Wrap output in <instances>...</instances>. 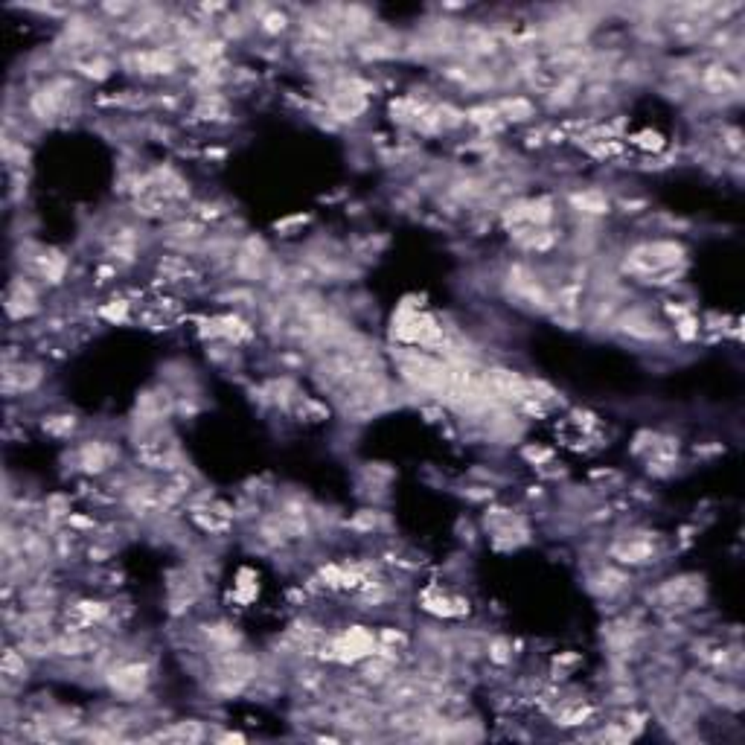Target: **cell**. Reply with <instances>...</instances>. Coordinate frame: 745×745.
Wrapping results in <instances>:
<instances>
[{
  "mask_svg": "<svg viewBox=\"0 0 745 745\" xmlns=\"http://www.w3.org/2000/svg\"><path fill=\"white\" fill-rule=\"evenodd\" d=\"M108 687L120 696V699H137L146 693L148 687V667L140 661H125L117 664L108 673Z\"/></svg>",
  "mask_w": 745,
  "mask_h": 745,
  "instance_id": "1",
  "label": "cell"
},
{
  "mask_svg": "<svg viewBox=\"0 0 745 745\" xmlns=\"http://www.w3.org/2000/svg\"><path fill=\"white\" fill-rule=\"evenodd\" d=\"M614 329H620L623 335L635 338V340H644V344H661V340H667V329L661 324H655L652 317L641 309H629L623 312L620 317L614 321Z\"/></svg>",
  "mask_w": 745,
  "mask_h": 745,
  "instance_id": "2",
  "label": "cell"
},
{
  "mask_svg": "<svg viewBox=\"0 0 745 745\" xmlns=\"http://www.w3.org/2000/svg\"><path fill=\"white\" fill-rule=\"evenodd\" d=\"M611 559L614 562H620V565H647L655 559V545L644 536H632V539H620V542H614L611 545Z\"/></svg>",
  "mask_w": 745,
  "mask_h": 745,
  "instance_id": "3",
  "label": "cell"
},
{
  "mask_svg": "<svg viewBox=\"0 0 745 745\" xmlns=\"http://www.w3.org/2000/svg\"><path fill=\"white\" fill-rule=\"evenodd\" d=\"M114 460H117L114 445H108L105 440H88L79 449V466H82V472H88V475L108 472Z\"/></svg>",
  "mask_w": 745,
  "mask_h": 745,
  "instance_id": "4",
  "label": "cell"
},
{
  "mask_svg": "<svg viewBox=\"0 0 745 745\" xmlns=\"http://www.w3.org/2000/svg\"><path fill=\"white\" fill-rule=\"evenodd\" d=\"M701 88H705L708 94L725 96V94H737L742 88V82H739V76L731 68L711 65V68H705V73H701Z\"/></svg>",
  "mask_w": 745,
  "mask_h": 745,
  "instance_id": "5",
  "label": "cell"
},
{
  "mask_svg": "<svg viewBox=\"0 0 745 745\" xmlns=\"http://www.w3.org/2000/svg\"><path fill=\"white\" fill-rule=\"evenodd\" d=\"M6 312L15 317V321L38 312V297H35V291H32V286L27 280H15L12 283V291L6 297Z\"/></svg>",
  "mask_w": 745,
  "mask_h": 745,
  "instance_id": "6",
  "label": "cell"
},
{
  "mask_svg": "<svg viewBox=\"0 0 745 745\" xmlns=\"http://www.w3.org/2000/svg\"><path fill=\"white\" fill-rule=\"evenodd\" d=\"M41 378H44V373H41V367H6V373H4V390L6 393H30V390H35L38 385H41Z\"/></svg>",
  "mask_w": 745,
  "mask_h": 745,
  "instance_id": "7",
  "label": "cell"
},
{
  "mask_svg": "<svg viewBox=\"0 0 745 745\" xmlns=\"http://www.w3.org/2000/svg\"><path fill=\"white\" fill-rule=\"evenodd\" d=\"M571 207L582 212V216H606L611 210V201L603 189H580V193L571 196Z\"/></svg>",
  "mask_w": 745,
  "mask_h": 745,
  "instance_id": "8",
  "label": "cell"
},
{
  "mask_svg": "<svg viewBox=\"0 0 745 745\" xmlns=\"http://www.w3.org/2000/svg\"><path fill=\"white\" fill-rule=\"evenodd\" d=\"M35 271L44 276L50 286H58L61 276H65V271H68V260L61 257V253H56V250H44L41 257H35Z\"/></svg>",
  "mask_w": 745,
  "mask_h": 745,
  "instance_id": "9",
  "label": "cell"
},
{
  "mask_svg": "<svg viewBox=\"0 0 745 745\" xmlns=\"http://www.w3.org/2000/svg\"><path fill=\"white\" fill-rule=\"evenodd\" d=\"M577 94H580V76L568 73L547 91V102L553 105V108H565V105H571L573 99H577Z\"/></svg>",
  "mask_w": 745,
  "mask_h": 745,
  "instance_id": "10",
  "label": "cell"
},
{
  "mask_svg": "<svg viewBox=\"0 0 745 745\" xmlns=\"http://www.w3.org/2000/svg\"><path fill=\"white\" fill-rule=\"evenodd\" d=\"M498 114L507 117L509 122H524V120H530L536 114V108H533V102H530L527 96H509V99L498 102Z\"/></svg>",
  "mask_w": 745,
  "mask_h": 745,
  "instance_id": "11",
  "label": "cell"
},
{
  "mask_svg": "<svg viewBox=\"0 0 745 745\" xmlns=\"http://www.w3.org/2000/svg\"><path fill=\"white\" fill-rule=\"evenodd\" d=\"M260 30L265 32V35H280V32H286V27H288V15L286 12H280V9H265L262 15H260Z\"/></svg>",
  "mask_w": 745,
  "mask_h": 745,
  "instance_id": "12",
  "label": "cell"
},
{
  "mask_svg": "<svg viewBox=\"0 0 745 745\" xmlns=\"http://www.w3.org/2000/svg\"><path fill=\"white\" fill-rule=\"evenodd\" d=\"M637 148H644V152H652V155H658V152H664L667 148V137L661 134V132H652V129H647V132H641V134H632L629 137Z\"/></svg>",
  "mask_w": 745,
  "mask_h": 745,
  "instance_id": "13",
  "label": "cell"
},
{
  "mask_svg": "<svg viewBox=\"0 0 745 745\" xmlns=\"http://www.w3.org/2000/svg\"><path fill=\"white\" fill-rule=\"evenodd\" d=\"M76 70L82 76H88L94 82H102V79H108L111 73V61L108 58H91V61H76Z\"/></svg>",
  "mask_w": 745,
  "mask_h": 745,
  "instance_id": "14",
  "label": "cell"
},
{
  "mask_svg": "<svg viewBox=\"0 0 745 745\" xmlns=\"http://www.w3.org/2000/svg\"><path fill=\"white\" fill-rule=\"evenodd\" d=\"M626 585V573L623 571H614V568H606L600 573V591L606 594V597H611V594H617Z\"/></svg>",
  "mask_w": 745,
  "mask_h": 745,
  "instance_id": "15",
  "label": "cell"
},
{
  "mask_svg": "<svg viewBox=\"0 0 745 745\" xmlns=\"http://www.w3.org/2000/svg\"><path fill=\"white\" fill-rule=\"evenodd\" d=\"M675 335L684 340V344H690V340H696L699 338V317L696 314H681L678 321H675Z\"/></svg>",
  "mask_w": 745,
  "mask_h": 745,
  "instance_id": "16",
  "label": "cell"
},
{
  "mask_svg": "<svg viewBox=\"0 0 745 745\" xmlns=\"http://www.w3.org/2000/svg\"><path fill=\"white\" fill-rule=\"evenodd\" d=\"M27 673V661H24V652L20 649H6L4 655V675H12V678H20Z\"/></svg>",
  "mask_w": 745,
  "mask_h": 745,
  "instance_id": "17",
  "label": "cell"
},
{
  "mask_svg": "<svg viewBox=\"0 0 745 745\" xmlns=\"http://www.w3.org/2000/svg\"><path fill=\"white\" fill-rule=\"evenodd\" d=\"M73 428H76V419L73 416H47L44 419V431H50L56 437H68Z\"/></svg>",
  "mask_w": 745,
  "mask_h": 745,
  "instance_id": "18",
  "label": "cell"
},
{
  "mask_svg": "<svg viewBox=\"0 0 745 745\" xmlns=\"http://www.w3.org/2000/svg\"><path fill=\"white\" fill-rule=\"evenodd\" d=\"M591 716V708H585V705H577V708H571V711H562L559 713V719H556V725H582V722Z\"/></svg>",
  "mask_w": 745,
  "mask_h": 745,
  "instance_id": "19",
  "label": "cell"
},
{
  "mask_svg": "<svg viewBox=\"0 0 745 745\" xmlns=\"http://www.w3.org/2000/svg\"><path fill=\"white\" fill-rule=\"evenodd\" d=\"M201 224L198 222H175V224H169V233L178 239H198L201 236Z\"/></svg>",
  "mask_w": 745,
  "mask_h": 745,
  "instance_id": "20",
  "label": "cell"
},
{
  "mask_svg": "<svg viewBox=\"0 0 745 745\" xmlns=\"http://www.w3.org/2000/svg\"><path fill=\"white\" fill-rule=\"evenodd\" d=\"M99 314H102V317H108L111 324H122L125 317H129V303H125V300H111L108 306H102V309H99Z\"/></svg>",
  "mask_w": 745,
  "mask_h": 745,
  "instance_id": "21",
  "label": "cell"
},
{
  "mask_svg": "<svg viewBox=\"0 0 745 745\" xmlns=\"http://www.w3.org/2000/svg\"><path fill=\"white\" fill-rule=\"evenodd\" d=\"M378 524V513H373V509H361V513L350 521L352 530H364V533H370V530H376Z\"/></svg>",
  "mask_w": 745,
  "mask_h": 745,
  "instance_id": "22",
  "label": "cell"
},
{
  "mask_svg": "<svg viewBox=\"0 0 745 745\" xmlns=\"http://www.w3.org/2000/svg\"><path fill=\"white\" fill-rule=\"evenodd\" d=\"M172 734L181 737V739H201L204 737V731H201L198 722H178V725L172 728Z\"/></svg>",
  "mask_w": 745,
  "mask_h": 745,
  "instance_id": "23",
  "label": "cell"
},
{
  "mask_svg": "<svg viewBox=\"0 0 745 745\" xmlns=\"http://www.w3.org/2000/svg\"><path fill=\"white\" fill-rule=\"evenodd\" d=\"M509 658H513V655H509V644H507V641H501V637H498V641H492V644H489V661H495V664H507Z\"/></svg>",
  "mask_w": 745,
  "mask_h": 745,
  "instance_id": "24",
  "label": "cell"
},
{
  "mask_svg": "<svg viewBox=\"0 0 745 745\" xmlns=\"http://www.w3.org/2000/svg\"><path fill=\"white\" fill-rule=\"evenodd\" d=\"M524 457L530 460V463H536V466H542V463H547L553 454L547 452V449H536V445H527L524 449Z\"/></svg>",
  "mask_w": 745,
  "mask_h": 745,
  "instance_id": "25",
  "label": "cell"
},
{
  "mask_svg": "<svg viewBox=\"0 0 745 745\" xmlns=\"http://www.w3.org/2000/svg\"><path fill=\"white\" fill-rule=\"evenodd\" d=\"M620 207H623L626 212H641V210L647 207V201H623Z\"/></svg>",
  "mask_w": 745,
  "mask_h": 745,
  "instance_id": "26",
  "label": "cell"
}]
</instances>
